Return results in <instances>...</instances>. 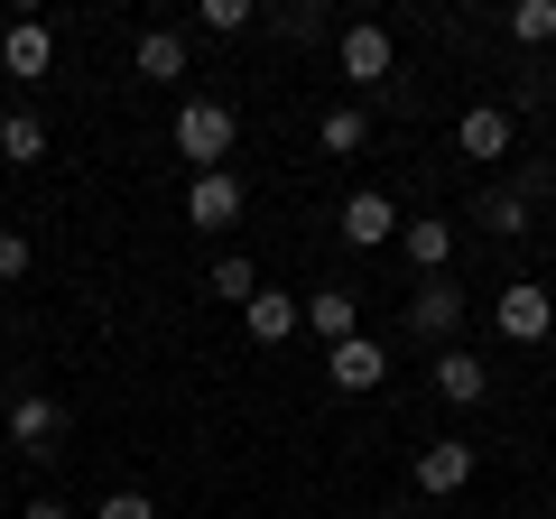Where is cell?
I'll return each instance as SVG.
<instances>
[{"instance_id":"cell-8","label":"cell","mask_w":556,"mask_h":519,"mask_svg":"<svg viewBox=\"0 0 556 519\" xmlns=\"http://www.w3.org/2000/svg\"><path fill=\"white\" fill-rule=\"evenodd\" d=\"M455 325H464V298H455L445 279H427V288L408 298V334H417V343H445Z\"/></svg>"},{"instance_id":"cell-5","label":"cell","mask_w":556,"mask_h":519,"mask_svg":"<svg viewBox=\"0 0 556 519\" xmlns=\"http://www.w3.org/2000/svg\"><path fill=\"white\" fill-rule=\"evenodd\" d=\"M334 56H343V75H353V93H362V84H380V75H390V28H380V20H353Z\"/></svg>"},{"instance_id":"cell-7","label":"cell","mask_w":556,"mask_h":519,"mask_svg":"<svg viewBox=\"0 0 556 519\" xmlns=\"http://www.w3.org/2000/svg\"><path fill=\"white\" fill-rule=\"evenodd\" d=\"M437 390H445L455 408H482V400H492V362H482V353H455V343H445V353H437Z\"/></svg>"},{"instance_id":"cell-12","label":"cell","mask_w":556,"mask_h":519,"mask_svg":"<svg viewBox=\"0 0 556 519\" xmlns=\"http://www.w3.org/2000/svg\"><path fill=\"white\" fill-rule=\"evenodd\" d=\"M0 65H10V75H28V84H38L47 65H56V38H47L38 20H20V28H10V38H0Z\"/></svg>"},{"instance_id":"cell-18","label":"cell","mask_w":556,"mask_h":519,"mask_svg":"<svg viewBox=\"0 0 556 519\" xmlns=\"http://www.w3.org/2000/svg\"><path fill=\"white\" fill-rule=\"evenodd\" d=\"M316 140H325V149H334V159H353V149H362V140H371V121H362V102H334V112H325V121H316Z\"/></svg>"},{"instance_id":"cell-11","label":"cell","mask_w":556,"mask_h":519,"mask_svg":"<svg viewBox=\"0 0 556 519\" xmlns=\"http://www.w3.org/2000/svg\"><path fill=\"white\" fill-rule=\"evenodd\" d=\"M10 436H20V455H56L65 408H56V400H20V408H10Z\"/></svg>"},{"instance_id":"cell-3","label":"cell","mask_w":556,"mask_h":519,"mask_svg":"<svg viewBox=\"0 0 556 519\" xmlns=\"http://www.w3.org/2000/svg\"><path fill=\"white\" fill-rule=\"evenodd\" d=\"M186 223H204V232L241 223V177H232V167H204V177L186 186Z\"/></svg>"},{"instance_id":"cell-2","label":"cell","mask_w":556,"mask_h":519,"mask_svg":"<svg viewBox=\"0 0 556 519\" xmlns=\"http://www.w3.org/2000/svg\"><path fill=\"white\" fill-rule=\"evenodd\" d=\"M501 334H510V343H547L556 334V298H547V288H529V279L501 288Z\"/></svg>"},{"instance_id":"cell-16","label":"cell","mask_w":556,"mask_h":519,"mask_svg":"<svg viewBox=\"0 0 556 519\" xmlns=\"http://www.w3.org/2000/svg\"><path fill=\"white\" fill-rule=\"evenodd\" d=\"M139 75H149V84H177L186 75V38H177V28H149V38H139Z\"/></svg>"},{"instance_id":"cell-13","label":"cell","mask_w":556,"mask_h":519,"mask_svg":"<svg viewBox=\"0 0 556 519\" xmlns=\"http://www.w3.org/2000/svg\"><path fill=\"white\" fill-rule=\"evenodd\" d=\"M399 251L417 260V279H437L445 260H455V232H445V223H427V214H417V223H399Z\"/></svg>"},{"instance_id":"cell-14","label":"cell","mask_w":556,"mask_h":519,"mask_svg":"<svg viewBox=\"0 0 556 519\" xmlns=\"http://www.w3.org/2000/svg\"><path fill=\"white\" fill-rule=\"evenodd\" d=\"M241 325H251V343H288L306 325V306L298 298H251V306H241Z\"/></svg>"},{"instance_id":"cell-15","label":"cell","mask_w":556,"mask_h":519,"mask_svg":"<svg viewBox=\"0 0 556 519\" xmlns=\"http://www.w3.org/2000/svg\"><path fill=\"white\" fill-rule=\"evenodd\" d=\"M306 325H316L325 343H353L362 334V306L343 298V288H316V298H306Z\"/></svg>"},{"instance_id":"cell-9","label":"cell","mask_w":556,"mask_h":519,"mask_svg":"<svg viewBox=\"0 0 556 519\" xmlns=\"http://www.w3.org/2000/svg\"><path fill=\"white\" fill-rule=\"evenodd\" d=\"M455 140H464V159H501V149L519 140V121L501 112V102H473V112L455 121Z\"/></svg>"},{"instance_id":"cell-24","label":"cell","mask_w":556,"mask_h":519,"mask_svg":"<svg viewBox=\"0 0 556 519\" xmlns=\"http://www.w3.org/2000/svg\"><path fill=\"white\" fill-rule=\"evenodd\" d=\"M10 279H28V241L20 232H0V288H10Z\"/></svg>"},{"instance_id":"cell-25","label":"cell","mask_w":556,"mask_h":519,"mask_svg":"<svg viewBox=\"0 0 556 519\" xmlns=\"http://www.w3.org/2000/svg\"><path fill=\"white\" fill-rule=\"evenodd\" d=\"M20 519H65V501H28V510Z\"/></svg>"},{"instance_id":"cell-17","label":"cell","mask_w":556,"mask_h":519,"mask_svg":"<svg viewBox=\"0 0 556 519\" xmlns=\"http://www.w3.org/2000/svg\"><path fill=\"white\" fill-rule=\"evenodd\" d=\"M0 159L38 167V159H47V121H38V112H10V121H0Z\"/></svg>"},{"instance_id":"cell-21","label":"cell","mask_w":556,"mask_h":519,"mask_svg":"<svg viewBox=\"0 0 556 519\" xmlns=\"http://www.w3.org/2000/svg\"><path fill=\"white\" fill-rule=\"evenodd\" d=\"M214 298H241V306H251V298H260V269H251V260H214Z\"/></svg>"},{"instance_id":"cell-4","label":"cell","mask_w":556,"mask_h":519,"mask_svg":"<svg viewBox=\"0 0 556 519\" xmlns=\"http://www.w3.org/2000/svg\"><path fill=\"white\" fill-rule=\"evenodd\" d=\"M325 380L353 400V390H380V380H390V362H380L371 334H353V343H334V353H325Z\"/></svg>"},{"instance_id":"cell-10","label":"cell","mask_w":556,"mask_h":519,"mask_svg":"<svg viewBox=\"0 0 556 519\" xmlns=\"http://www.w3.org/2000/svg\"><path fill=\"white\" fill-rule=\"evenodd\" d=\"M343 241H353V251H371V241H399V204L362 186V195L343 204Z\"/></svg>"},{"instance_id":"cell-20","label":"cell","mask_w":556,"mask_h":519,"mask_svg":"<svg viewBox=\"0 0 556 519\" xmlns=\"http://www.w3.org/2000/svg\"><path fill=\"white\" fill-rule=\"evenodd\" d=\"M510 38L519 47H547L556 38V0H519V10H510Z\"/></svg>"},{"instance_id":"cell-1","label":"cell","mask_w":556,"mask_h":519,"mask_svg":"<svg viewBox=\"0 0 556 519\" xmlns=\"http://www.w3.org/2000/svg\"><path fill=\"white\" fill-rule=\"evenodd\" d=\"M177 149L195 159V177L223 167L232 159V112H223V102H177Z\"/></svg>"},{"instance_id":"cell-19","label":"cell","mask_w":556,"mask_h":519,"mask_svg":"<svg viewBox=\"0 0 556 519\" xmlns=\"http://www.w3.org/2000/svg\"><path fill=\"white\" fill-rule=\"evenodd\" d=\"M482 223H492L501 241H510V232H529V195H519V186H501V195H482Z\"/></svg>"},{"instance_id":"cell-22","label":"cell","mask_w":556,"mask_h":519,"mask_svg":"<svg viewBox=\"0 0 556 519\" xmlns=\"http://www.w3.org/2000/svg\"><path fill=\"white\" fill-rule=\"evenodd\" d=\"M204 28H214V38H232V28H251V0H204Z\"/></svg>"},{"instance_id":"cell-23","label":"cell","mask_w":556,"mask_h":519,"mask_svg":"<svg viewBox=\"0 0 556 519\" xmlns=\"http://www.w3.org/2000/svg\"><path fill=\"white\" fill-rule=\"evenodd\" d=\"M93 519H159V510H149V492H112Z\"/></svg>"},{"instance_id":"cell-6","label":"cell","mask_w":556,"mask_h":519,"mask_svg":"<svg viewBox=\"0 0 556 519\" xmlns=\"http://www.w3.org/2000/svg\"><path fill=\"white\" fill-rule=\"evenodd\" d=\"M464 482H473V445L445 436V445H427V455H417V492H427V501H455Z\"/></svg>"}]
</instances>
